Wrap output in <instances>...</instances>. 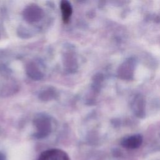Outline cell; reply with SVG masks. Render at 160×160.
Listing matches in <instances>:
<instances>
[{
    "mask_svg": "<svg viewBox=\"0 0 160 160\" xmlns=\"http://www.w3.org/2000/svg\"><path fill=\"white\" fill-rule=\"evenodd\" d=\"M38 160H70L68 154L59 149H51L42 152Z\"/></svg>",
    "mask_w": 160,
    "mask_h": 160,
    "instance_id": "1",
    "label": "cell"
},
{
    "mask_svg": "<svg viewBox=\"0 0 160 160\" xmlns=\"http://www.w3.org/2000/svg\"><path fill=\"white\" fill-rule=\"evenodd\" d=\"M141 142L142 137L139 134H136L124 138L121 144L125 148L134 149L138 148L141 144Z\"/></svg>",
    "mask_w": 160,
    "mask_h": 160,
    "instance_id": "2",
    "label": "cell"
},
{
    "mask_svg": "<svg viewBox=\"0 0 160 160\" xmlns=\"http://www.w3.org/2000/svg\"><path fill=\"white\" fill-rule=\"evenodd\" d=\"M60 8L62 14V19L64 23H68L72 14V8L70 3L66 1L61 2Z\"/></svg>",
    "mask_w": 160,
    "mask_h": 160,
    "instance_id": "3",
    "label": "cell"
}]
</instances>
